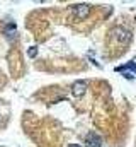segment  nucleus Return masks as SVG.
I'll return each instance as SVG.
<instances>
[{"label": "nucleus", "instance_id": "nucleus-6", "mask_svg": "<svg viewBox=\"0 0 136 147\" xmlns=\"http://www.w3.org/2000/svg\"><path fill=\"white\" fill-rule=\"evenodd\" d=\"M68 147H80V146H78V144H70Z\"/></svg>", "mask_w": 136, "mask_h": 147}, {"label": "nucleus", "instance_id": "nucleus-5", "mask_svg": "<svg viewBox=\"0 0 136 147\" xmlns=\"http://www.w3.org/2000/svg\"><path fill=\"white\" fill-rule=\"evenodd\" d=\"M27 55H29V57H31V58H34V57H36V55H37V50H36V48H29V53H27Z\"/></svg>", "mask_w": 136, "mask_h": 147}, {"label": "nucleus", "instance_id": "nucleus-2", "mask_svg": "<svg viewBox=\"0 0 136 147\" xmlns=\"http://www.w3.org/2000/svg\"><path fill=\"white\" fill-rule=\"evenodd\" d=\"M90 10H92V7H90V5H87V3H82V5H73V9H71V12H73L78 19L87 17V16L90 14Z\"/></svg>", "mask_w": 136, "mask_h": 147}, {"label": "nucleus", "instance_id": "nucleus-4", "mask_svg": "<svg viewBox=\"0 0 136 147\" xmlns=\"http://www.w3.org/2000/svg\"><path fill=\"white\" fill-rule=\"evenodd\" d=\"M85 87H87V84H85V82H82V80H78V82H75V84H73V89H71V91H73V94H75L77 98H80V96L85 92Z\"/></svg>", "mask_w": 136, "mask_h": 147}, {"label": "nucleus", "instance_id": "nucleus-3", "mask_svg": "<svg viewBox=\"0 0 136 147\" xmlns=\"http://www.w3.org/2000/svg\"><path fill=\"white\" fill-rule=\"evenodd\" d=\"M85 142H87V146H89V147H101V137H99V135H95V134L92 132V134H89V135H87Z\"/></svg>", "mask_w": 136, "mask_h": 147}, {"label": "nucleus", "instance_id": "nucleus-1", "mask_svg": "<svg viewBox=\"0 0 136 147\" xmlns=\"http://www.w3.org/2000/svg\"><path fill=\"white\" fill-rule=\"evenodd\" d=\"M109 39H111V41H116L117 46L121 48V46H126V45L129 43L131 33H129L128 29H124V28H114V29H111V33H109Z\"/></svg>", "mask_w": 136, "mask_h": 147}]
</instances>
